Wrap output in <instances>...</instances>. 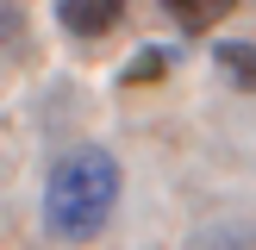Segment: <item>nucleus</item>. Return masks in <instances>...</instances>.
<instances>
[{
  "label": "nucleus",
  "instance_id": "f03ea898",
  "mask_svg": "<svg viewBox=\"0 0 256 250\" xmlns=\"http://www.w3.org/2000/svg\"><path fill=\"white\" fill-rule=\"evenodd\" d=\"M119 12H125V0H56L62 32H75V38H100V32H112V25H119Z\"/></svg>",
  "mask_w": 256,
  "mask_h": 250
},
{
  "label": "nucleus",
  "instance_id": "f257e3e1",
  "mask_svg": "<svg viewBox=\"0 0 256 250\" xmlns=\"http://www.w3.org/2000/svg\"><path fill=\"white\" fill-rule=\"evenodd\" d=\"M112 206H119V162L100 144H75L56 156L44 182V232L62 244H88L106 232Z\"/></svg>",
  "mask_w": 256,
  "mask_h": 250
},
{
  "label": "nucleus",
  "instance_id": "7ed1b4c3",
  "mask_svg": "<svg viewBox=\"0 0 256 250\" xmlns=\"http://www.w3.org/2000/svg\"><path fill=\"white\" fill-rule=\"evenodd\" d=\"M212 62H219V75L238 88V94H256V44L225 38V44H212Z\"/></svg>",
  "mask_w": 256,
  "mask_h": 250
},
{
  "label": "nucleus",
  "instance_id": "20e7f679",
  "mask_svg": "<svg viewBox=\"0 0 256 250\" xmlns=\"http://www.w3.org/2000/svg\"><path fill=\"white\" fill-rule=\"evenodd\" d=\"M232 6H238V0H162V12H169L182 32H212Z\"/></svg>",
  "mask_w": 256,
  "mask_h": 250
},
{
  "label": "nucleus",
  "instance_id": "39448f33",
  "mask_svg": "<svg viewBox=\"0 0 256 250\" xmlns=\"http://www.w3.org/2000/svg\"><path fill=\"white\" fill-rule=\"evenodd\" d=\"M162 69H169V50H138V56L119 69V82L125 88H150V82H162Z\"/></svg>",
  "mask_w": 256,
  "mask_h": 250
},
{
  "label": "nucleus",
  "instance_id": "423d86ee",
  "mask_svg": "<svg viewBox=\"0 0 256 250\" xmlns=\"http://www.w3.org/2000/svg\"><path fill=\"white\" fill-rule=\"evenodd\" d=\"M12 25H19V12H6V6H0V44H6V32H12Z\"/></svg>",
  "mask_w": 256,
  "mask_h": 250
}]
</instances>
